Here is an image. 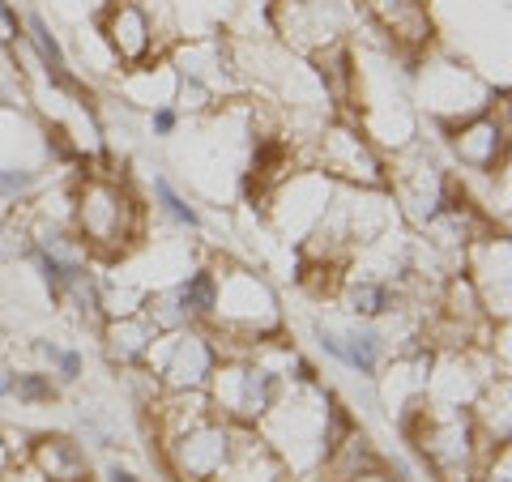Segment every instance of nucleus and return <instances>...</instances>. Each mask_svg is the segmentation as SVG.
<instances>
[{
  "instance_id": "nucleus-1",
  "label": "nucleus",
  "mask_w": 512,
  "mask_h": 482,
  "mask_svg": "<svg viewBox=\"0 0 512 482\" xmlns=\"http://www.w3.org/2000/svg\"><path fill=\"white\" fill-rule=\"evenodd\" d=\"M77 227H82L86 244L116 252L137 231V205L120 184L90 180L82 188V197H77Z\"/></svg>"
},
{
  "instance_id": "nucleus-2",
  "label": "nucleus",
  "mask_w": 512,
  "mask_h": 482,
  "mask_svg": "<svg viewBox=\"0 0 512 482\" xmlns=\"http://www.w3.org/2000/svg\"><path fill=\"white\" fill-rule=\"evenodd\" d=\"M214 397L222 410L239 414V419H261L278 401V376L256 363H235V367H214Z\"/></svg>"
},
{
  "instance_id": "nucleus-3",
  "label": "nucleus",
  "mask_w": 512,
  "mask_h": 482,
  "mask_svg": "<svg viewBox=\"0 0 512 482\" xmlns=\"http://www.w3.org/2000/svg\"><path fill=\"white\" fill-rule=\"evenodd\" d=\"M146 359L154 363V372L167 384H175V389H201V384H210L214 367H218L214 346L205 342L201 333H175V337H167V342L154 337Z\"/></svg>"
},
{
  "instance_id": "nucleus-4",
  "label": "nucleus",
  "mask_w": 512,
  "mask_h": 482,
  "mask_svg": "<svg viewBox=\"0 0 512 482\" xmlns=\"http://www.w3.org/2000/svg\"><path fill=\"white\" fill-rule=\"evenodd\" d=\"M103 35L111 43V52L120 60L137 64L150 56L154 47V26H150V13L146 5H137V0H107L103 5Z\"/></svg>"
},
{
  "instance_id": "nucleus-5",
  "label": "nucleus",
  "mask_w": 512,
  "mask_h": 482,
  "mask_svg": "<svg viewBox=\"0 0 512 482\" xmlns=\"http://www.w3.org/2000/svg\"><path fill=\"white\" fill-rule=\"evenodd\" d=\"M175 461L188 478H214L231 461V431L218 423H192L175 440Z\"/></svg>"
},
{
  "instance_id": "nucleus-6",
  "label": "nucleus",
  "mask_w": 512,
  "mask_h": 482,
  "mask_svg": "<svg viewBox=\"0 0 512 482\" xmlns=\"http://www.w3.org/2000/svg\"><path fill=\"white\" fill-rule=\"evenodd\" d=\"M218 308L231 312L239 325H248V329H256V333L269 329V325L278 320L274 295H269V286L256 282L252 273H231V278L218 286Z\"/></svg>"
},
{
  "instance_id": "nucleus-7",
  "label": "nucleus",
  "mask_w": 512,
  "mask_h": 482,
  "mask_svg": "<svg viewBox=\"0 0 512 482\" xmlns=\"http://www.w3.org/2000/svg\"><path fill=\"white\" fill-rule=\"evenodd\" d=\"M316 342L325 346V355H333L338 363H346L350 372H359V376H376V367H380V350H384V337L376 329H367V325H355V329H325V325H316Z\"/></svg>"
},
{
  "instance_id": "nucleus-8",
  "label": "nucleus",
  "mask_w": 512,
  "mask_h": 482,
  "mask_svg": "<svg viewBox=\"0 0 512 482\" xmlns=\"http://www.w3.org/2000/svg\"><path fill=\"white\" fill-rule=\"evenodd\" d=\"M504 146H508V124H495L491 116L461 120L453 133V154L474 171H491L495 158H504Z\"/></svg>"
},
{
  "instance_id": "nucleus-9",
  "label": "nucleus",
  "mask_w": 512,
  "mask_h": 482,
  "mask_svg": "<svg viewBox=\"0 0 512 482\" xmlns=\"http://www.w3.org/2000/svg\"><path fill=\"white\" fill-rule=\"evenodd\" d=\"M325 163L338 175L359 180V184H380L384 180L380 158L372 154V146H367L359 133H350V128H333V133L325 137Z\"/></svg>"
},
{
  "instance_id": "nucleus-10",
  "label": "nucleus",
  "mask_w": 512,
  "mask_h": 482,
  "mask_svg": "<svg viewBox=\"0 0 512 482\" xmlns=\"http://www.w3.org/2000/svg\"><path fill=\"white\" fill-rule=\"evenodd\" d=\"M367 13L389 30L393 39H402L410 47H419L431 39V13L427 0H363Z\"/></svg>"
},
{
  "instance_id": "nucleus-11",
  "label": "nucleus",
  "mask_w": 512,
  "mask_h": 482,
  "mask_svg": "<svg viewBox=\"0 0 512 482\" xmlns=\"http://www.w3.org/2000/svg\"><path fill=\"white\" fill-rule=\"evenodd\" d=\"M154 337H158V329L150 325L146 316L124 312L120 320H111V329H107V355L116 363H141L150 355Z\"/></svg>"
},
{
  "instance_id": "nucleus-12",
  "label": "nucleus",
  "mask_w": 512,
  "mask_h": 482,
  "mask_svg": "<svg viewBox=\"0 0 512 482\" xmlns=\"http://www.w3.org/2000/svg\"><path fill=\"white\" fill-rule=\"evenodd\" d=\"M35 465L52 478V482H82L86 478V457L82 448L64 436H43L35 444Z\"/></svg>"
},
{
  "instance_id": "nucleus-13",
  "label": "nucleus",
  "mask_w": 512,
  "mask_h": 482,
  "mask_svg": "<svg viewBox=\"0 0 512 482\" xmlns=\"http://www.w3.org/2000/svg\"><path fill=\"white\" fill-rule=\"evenodd\" d=\"M26 39L35 43L39 64L47 69V77H52L56 86H73V77H69V56H64V47H60V39L52 35V26H47V18H39V13H30V18H26Z\"/></svg>"
},
{
  "instance_id": "nucleus-14",
  "label": "nucleus",
  "mask_w": 512,
  "mask_h": 482,
  "mask_svg": "<svg viewBox=\"0 0 512 482\" xmlns=\"http://www.w3.org/2000/svg\"><path fill=\"white\" fill-rule=\"evenodd\" d=\"M175 299H180V308L192 316H214L218 312V278L210 269H197L188 273V278L180 282V291H175Z\"/></svg>"
},
{
  "instance_id": "nucleus-15",
  "label": "nucleus",
  "mask_w": 512,
  "mask_h": 482,
  "mask_svg": "<svg viewBox=\"0 0 512 482\" xmlns=\"http://www.w3.org/2000/svg\"><path fill=\"white\" fill-rule=\"evenodd\" d=\"M346 303H350V312H355V316H363V320L384 316V312H393V286H389V282L359 278V282H350Z\"/></svg>"
},
{
  "instance_id": "nucleus-16",
  "label": "nucleus",
  "mask_w": 512,
  "mask_h": 482,
  "mask_svg": "<svg viewBox=\"0 0 512 482\" xmlns=\"http://www.w3.org/2000/svg\"><path fill=\"white\" fill-rule=\"evenodd\" d=\"M320 77H325V90L338 103L350 99V82H355V69H350V52H329L320 60Z\"/></svg>"
},
{
  "instance_id": "nucleus-17",
  "label": "nucleus",
  "mask_w": 512,
  "mask_h": 482,
  "mask_svg": "<svg viewBox=\"0 0 512 482\" xmlns=\"http://www.w3.org/2000/svg\"><path fill=\"white\" fill-rule=\"evenodd\" d=\"M154 197H158V205H163V210H167L175 222H180V227H201V214L192 210V205L171 188V180H163V175L154 180Z\"/></svg>"
},
{
  "instance_id": "nucleus-18",
  "label": "nucleus",
  "mask_w": 512,
  "mask_h": 482,
  "mask_svg": "<svg viewBox=\"0 0 512 482\" xmlns=\"http://www.w3.org/2000/svg\"><path fill=\"white\" fill-rule=\"evenodd\" d=\"M13 393H18V401H26V406H39V401L56 397V384L43 372H26V376H13Z\"/></svg>"
},
{
  "instance_id": "nucleus-19",
  "label": "nucleus",
  "mask_w": 512,
  "mask_h": 482,
  "mask_svg": "<svg viewBox=\"0 0 512 482\" xmlns=\"http://www.w3.org/2000/svg\"><path fill=\"white\" fill-rule=\"evenodd\" d=\"M39 355L56 367L60 380L73 384L77 376H82V355H77V350H60V346H52V342H39Z\"/></svg>"
},
{
  "instance_id": "nucleus-20",
  "label": "nucleus",
  "mask_w": 512,
  "mask_h": 482,
  "mask_svg": "<svg viewBox=\"0 0 512 482\" xmlns=\"http://www.w3.org/2000/svg\"><path fill=\"white\" fill-rule=\"evenodd\" d=\"M39 175L30 167H0V201H18L26 197L30 188H35Z\"/></svg>"
},
{
  "instance_id": "nucleus-21",
  "label": "nucleus",
  "mask_w": 512,
  "mask_h": 482,
  "mask_svg": "<svg viewBox=\"0 0 512 482\" xmlns=\"http://www.w3.org/2000/svg\"><path fill=\"white\" fill-rule=\"evenodd\" d=\"M18 39H22L18 13H13L9 0H0V47H5V43H18Z\"/></svg>"
},
{
  "instance_id": "nucleus-22",
  "label": "nucleus",
  "mask_w": 512,
  "mask_h": 482,
  "mask_svg": "<svg viewBox=\"0 0 512 482\" xmlns=\"http://www.w3.org/2000/svg\"><path fill=\"white\" fill-rule=\"evenodd\" d=\"M150 124H154V133H158V137H171V133H175V124H180V116H175V107H158Z\"/></svg>"
},
{
  "instance_id": "nucleus-23",
  "label": "nucleus",
  "mask_w": 512,
  "mask_h": 482,
  "mask_svg": "<svg viewBox=\"0 0 512 482\" xmlns=\"http://www.w3.org/2000/svg\"><path fill=\"white\" fill-rule=\"evenodd\" d=\"M9 393H13V372L0 363V397H9Z\"/></svg>"
},
{
  "instance_id": "nucleus-24",
  "label": "nucleus",
  "mask_w": 512,
  "mask_h": 482,
  "mask_svg": "<svg viewBox=\"0 0 512 482\" xmlns=\"http://www.w3.org/2000/svg\"><path fill=\"white\" fill-rule=\"evenodd\" d=\"M111 482H137V478L128 474V470H111Z\"/></svg>"
},
{
  "instance_id": "nucleus-25",
  "label": "nucleus",
  "mask_w": 512,
  "mask_h": 482,
  "mask_svg": "<svg viewBox=\"0 0 512 482\" xmlns=\"http://www.w3.org/2000/svg\"><path fill=\"white\" fill-rule=\"evenodd\" d=\"M9 103V94H5V86H0V107H5Z\"/></svg>"
},
{
  "instance_id": "nucleus-26",
  "label": "nucleus",
  "mask_w": 512,
  "mask_h": 482,
  "mask_svg": "<svg viewBox=\"0 0 512 482\" xmlns=\"http://www.w3.org/2000/svg\"><path fill=\"white\" fill-rule=\"evenodd\" d=\"M0 444H5V440H0Z\"/></svg>"
}]
</instances>
